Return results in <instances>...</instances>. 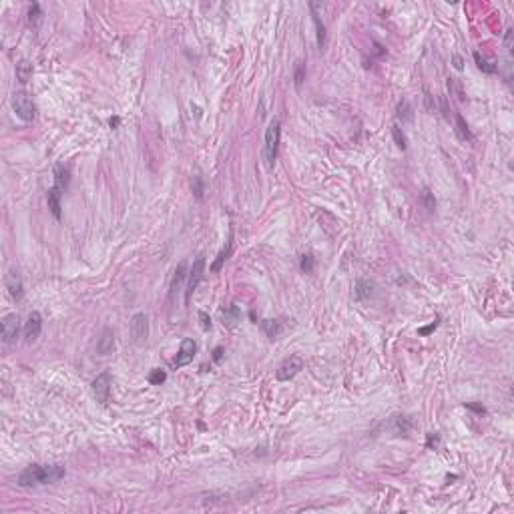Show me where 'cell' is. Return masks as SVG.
<instances>
[{
  "instance_id": "obj_31",
  "label": "cell",
  "mask_w": 514,
  "mask_h": 514,
  "mask_svg": "<svg viewBox=\"0 0 514 514\" xmlns=\"http://www.w3.org/2000/svg\"><path fill=\"white\" fill-rule=\"evenodd\" d=\"M448 88H450V92H454V94H456V98H458V100H464V92H462V86L458 85V81H456V79H450V81H448Z\"/></svg>"
},
{
  "instance_id": "obj_10",
  "label": "cell",
  "mask_w": 514,
  "mask_h": 514,
  "mask_svg": "<svg viewBox=\"0 0 514 514\" xmlns=\"http://www.w3.org/2000/svg\"><path fill=\"white\" fill-rule=\"evenodd\" d=\"M40 332H42V318H40L38 312H32V314L28 316L26 326H24V338H26V342H28V343L36 342L38 336H40Z\"/></svg>"
},
{
  "instance_id": "obj_18",
  "label": "cell",
  "mask_w": 514,
  "mask_h": 514,
  "mask_svg": "<svg viewBox=\"0 0 514 514\" xmlns=\"http://www.w3.org/2000/svg\"><path fill=\"white\" fill-rule=\"evenodd\" d=\"M261 328H263V332L267 334L269 340H277L283 334V326L277 320H265V322H261Z\"/></svg>"
},
{
  "instance_id": "obj_21",
  "label": "cell",
  "mask_w": 514,
  "mask_h": 514,
  "mask_svg": "<svg viewBox=\"0 0 514 514\" xmlns=\"http://www.w3.org/2000/svg\"><path fill=\"white\" fill-rule=\"evenodd\" d=\"M310 8H312V16H314V22H316V28H318V46H320V50H322L324 44H326V26H324V22L320 20V14L316 12L314 2L310 4Z\"/></svg>"
},
{
  "instance_id": "obj_22",
  "label": "cell",
  "mask_w": 514,
  "mask_h": 514,
  "mask_svg": "<svg viewBox=\"0 0 514 514\" xmlns=\"http://www.w3.org/2000/svg\"><path fill=\"white\" fill-rule=\"evenodd\" d=\"M185 263H179L177 265V269H175V273H173V279H171V297H175V293H177V289L181 287V283H183V279H185Z\"/></svg>"
},
{
  "instance_id": "obj_41",
  "label": "cell",
  "mask_w": 514,
  "mask_h": 514,
  "mask_svg": "<svg viewBox=\"0 0 514 514\" xmlns=\"http://www.w3.org/2000/svg\"><path fill=\"white\" fill-rule=\"evenodd\" d=\"M119 125V119H111V127H117Z\"/></svg>"
},
{
  "instance_id": "obj_24",
  "label": "cell",
  "mask_w": 514,
  "mask_h": 514,
  "mask_svg": "<svg viewBox=\"0 0 514 514\" xmlns=\"http://www.w3.org/2000/svg\"><path fill=\"white\" fill-rule=\"evenodd\" d=\"M394 430H396V434H408L410 432V428H412V422H410L406 416H394Z\"/></svg>"
},
{
  "instance_id": "obj_33",
  "label": "cell",
  "mask_w": 514,
  "mask_h": 514,
  "mask_svg": "<svg viewBox=\"0 0 514 514\" xmlns=\"http://www.w3.org/2000/svg\"><path fill=\"white\" fill-rule=\"evenodd\" d=\"M193 193H195L197 199L203 197V181H201V177H193Z\"/></svg>"
},
{
  "instance_id": "obj_32",
  "label": "cell",
  "mask_w": 514,
  "mask_h": 514,
  "mask_svg": "<svg viewBox=\"0 0 514 514\" xmlns=\"http://www.w3.org/2000/svg\"><path fill=\"white\" fill-rule=\"evenodd\" d=\"M40 16H42V12H40V4H32L30 6V10H28V20H30V24H38V20H40Z\"/></svg>"
},
{
  "instance_id": "obj_3",
  "label": "cell",
  "mask_w": 514,
  "mask_h": 514,
  "mask_svg": "<svg viewBox=\"0 0 514 514\" xmlns=\"http://www.w3.org/2000/svg\"><path fill=\"white\" fill-rule=\"evenodd\" d=\"M12 109H14V113L22 119V121H32L34 117H36V105H34V100L28 96V92H24V90H18V92H14V96H12Z\"/></svg>"
},
{
  "instance_id": "obj_13",
  "label": "cell",
  "mask_w": 514,
  "mask_h": 514,
  "mask_svg": "<svg viewBox=\"0 0 514 514\" xmlns=\"http://www.w3.org/2000/svg\"><path fill=\"white\" fill-rule=\"evenodd\" d=\"M69 183H71V169L67 165H57L55 167V187L65 193L69 189Z\"/></svg>"
},
{
  "instance_id": "obj_1",
  "label": "cell",
  "mask_w": 514,
  "mask_h": 514,
  "mask_svg": "<svg viewBox=\"0 0 514 514\" xmlns=\"http://www.w3.org/2000/svg\"><path fill=\"white\" fill-rule=\"evenodd\" d=\"M65 476V466L61 464H32L20 472L18 484L22 488H34L42 484H55Z\"/></svg>"
},
{
  "instance_id": "obj_28",
  "label": "cell",
  "mask_w": 514,
  "mask_h": 514,
  "mask_svg": "<svg viewBox=\"0 0 514 514\" xmlns=\"http://www.w3.org/2000/svg\"><path fill=\"white\" fill-rule=\"evenodd\" d=\"M165 380H167V374H165L163 370H153V372L149 374V382H151L153 386H161Z\"/></svg>"
},
{
  "instance_id": "obj_25",
  "label": "cell",
  "mask_w": 514,
  "mask_h": 514,
  "mask_svg": "<svg viewBox=\"0 0 514 514\" xmlns=\"http://www.w3.org/2000/svg\"><path fill=\"white\" fill-rule=\"evenodd\" d=\"M398 119L402 121H410L412 119V109H410V102L408 100H402L398 105Z\"/></svg>"
},
{
  "instance_id": "obj_36",
  "label": "cell",
  "mask_w": 514,
  "mask_h": 514,
  "mask_svg": "<svg viewBox=\"0 0 514 514\" xmlns=\"http://www.w3.org/2000/svg\"><path fill=\"white\" fill-rule=\"evenodd\" d=\"M512 36H514V30L510 28V30H506V38H504V44H506V48L508 50H512Z\"/></svg>"
},
{
  "instance_id": "obj_9",
  "label": "cell",
  "mask_w": 514,
  "mask_h": 514,
  "mask_svg": "<svg viewBox=\"0 0 514 514\" xmlns=\"http://www.w3.org/2000/svg\"><path fill=\"white\" fill-rule=\"evenodd\" d=\"M18 330H20V324H18V316L16 314H8L4 316L2 320V340L6 343L14 342L18 338Z\"/></svg>"
},
{
  "instance_id": "obj_26",
  "label": "cell",
  "mask_w": 514,
  "mask_h": 514,
  "mask_svg": "<svg viewBox=\"0 0 514 514\" xmlns=\"http://www.w3.org/2000/svg\"><path fill=\"white\" fill-rule=\"evenodd\" d=\"M314 267H316V259H314V255H303L301 257V271L303 273H312L314 271Z\"/></svg>"
},
{
  "instance_id": "obj_29",
  "label": "cell",
  "mask_w": 514,
  "mask_h": 514,
  "mask_svg": "<svg viewBox=\"0 0 514 514\" xmlns=\"http://www.w3.org/2000/svg\"><path fill=\"white\" fill-rule=\"evenodd\" d=\"M303 79H305V65H303V63H297V65H295V75H293V81H295V86H297V88L303 85Z\"/></svg>"
},
{
  "instance_id": "obj_15",
  "label": "cell",
  "mask_w": 514,
  "mask_h": 514,
  "mask_svg": "<svg viewBox=\"0 0 514 514\" xmlns=\"http://www.w3.org/2000/svg\"><path fill=\"white\" fill-rule=\"evenodd\" d=\"M219 316H221V320H223V326H227V328H235V326H237V322H239V318H241V314H239V310H237V305L221 307Z\"/></svg>"
},
{
  "instance_id": "obj_4",
  "label": "cell",
  "mask_w": 514,
  "mask_h": 514,
  "mask_svg": "<svg viewBox=\"0 0 514 514\" xmlns=\"http://www.w3.org/2000/svg\"><path fill=\"white\" fill-rule=\"evenodd\" d=\"M131 336H133L135 343H139V345L147 343V338H149V320H147L145 314L139 312V314H135V316L131 318Z\"/></svg>"
},
{
  "instance_id": "obj_14",
  "label": "cell",
  "mask_w": 514,
  "mask_h": 514,
  "mask_svg": "<svg viewBox=\"0 0 514 514\" xmlns=\"http://www.w3.org/2000/svg\"><path fill=\"white\" fill-rule=\"evenodd\" d=\"M231 251H233V235H229V239H227V243H225V247L217 253V257H215V261L211 263V271L213 273H217L221 267H223V263L229 259V255H231Z\"/></svg>"
},
{
  "instance_id": "obj_35",
  "label": "cell",
  "mask_w": 514,
  "mask_h": 514,
  "mask_svg": "<svg viewBox=\"0 0 514 514\" xmlns=\"http://www.w3.org/2000/svg\"><path fill=\"white\" fill-rule=\"evenodd\" d=\"M199 320H201V328L207 332V330H211V320H209V316L205 314V312H199Z\"/></svg>"
},
{
  "instance_id": "obj_23",
  "label": "cell",
  "mask_w": 514,
  "mask_h": 514,
  "mask_svg": "<svg viewBox=\"0 0 514 514\" xmlns=\"http://www.w3.org/2000/svg\"><path fill=\"white\" fill-rule=\"evenodd\" d=\"M474 61H476V67H478L482 73H486V75H494V73L498 71V67H496L494 63H490V61H486L480 53H474Z\"/></svg>"
},
{
  "instance_id": "obj_27",
  "label": "cell",
  "mask_w": 514,
  "mask_h": 514,
  "mask_svg": "<svg viewBox=\"0 0 514 514\" xmlns=\"http://www.w3.org/2000/svg\"><path fill=\"white\" fill-rule=\"evenodd\" d=\"M422 203H424V207H426L428 211H434V209H436V199H434V195L430 193V189H424V191H422Z\"/></svg>"
},
{
  "instance_id": "obj_37",
  "label": "cell",
  "mask_w": 514,
  "mask_h": 514,
  "mask_svg": "<svg viewBox=\"0 0 514 514\" xmlns=\"http://www.w3.org/2000/svg\"><path fill=\"white\" fill-rule=\"evenodd\" d=\"M466 408H468V410H474V412H478V414H484V412H486L484 406H478V404H466Z\"/></svg>"
},
{
  "instance_id": "obj_34",
  "label": "cell",
  "mask_w": 514,
  "mask_h": 514,
  "mask_svg": "<svg viewBox=\"0 0 514 514\" xmlns=\"http://www.w3.org/2000/svg\"><path fill=\"white\" fill-rule=\"evenodd\" d=\"M438 324H440V318H436V320H434L430 326H426V328H420V330H418V334H420V336H428L430 332H434V330L438 328Z\"/></svg>"
},
{
  "instance_id": "obj_40",
  "label": "cell",
  "mask_w": 514,
  "mask_h": 514,
  "mask_svg": "<svg viewBox=\"0 0 514 514\" xmlns=\"http://www.w3.org/2000/svg\"><path fill=\"white\" fill-rule=\"evenodd\" d=\"M221 353H223V347H215V351H213V357H215V359H219V357H221Z\"/></svg>"
},
{
  "instance_id": "obj_5",
  "label": "cell",
  "mask_w": 514,
  "mask_h": 514,
  "mask_svg": "<svg viewBox=\"0 0 514 514\" xmlns=\"http://www.w3.org/2000/svg\"><path fill=\"white\" fill-rule=\"evenodd\" d=\"M299 370H303V359L299 357V355H289L285 362L277 368V380H281V382H287V380H291Z\"/></svg>"
},
{
  "instance_id": "obj_20",
  "label": "cell",
  "mask_w": 514,
  "mask_h": 514,
  "mask_svg": "<svg viewBox=\"0 0 514 514\" xmlns=\"http://www.w3.org/2000/svg\"><path fill=\"white\" fill-rule=\"evenodd\" d=\"M30 77H32V65H30L28 61H20V63L16 65V81L22 83V85H26V83L30 81Z\"/></svg>"
},
{
  "instance_id": "obj_30",
  "label": "cell",
  "mask_w": 514,
  "mask_h": 514,
  "mask_svg": "<svg viewBox=\"0 0 514 514\" xmlns=\"http://www.w3.org/2000/svg\"><path fill=\"white\" fill-rule=\"evenodd\" d=\"M392 135H394V141H396V145L404 151L406 149V137H404V133H402V129L398 127V125H394L392 127Z\"/></svg>"
},
{
  "instance_id": "obj_39",
  "label": "cell",
  "mask_w": 514,
  "mask_h": 514,
  "mask_svg": "<svg viewBox=\"0 0 514 514\" xmlns=\"http://www.w3.org/2000/svg\"><path fill=\"white\" fill-rule=\"evenodd\" d=\"M436 446L438 444V434H428V446Z\"/></svg>"
},
{
  "instance_id": "obj_6",
  "label": "cell",
  "mask_w": 514,
  "mask_h": 514,
  "mask_svg": "<svg viewBox=\"0 0 514 514\" xmlns=\"http://www.w3.org/2000/svg\"><path fill=\"white\" fill-rule=\"evenodd\" d=\"M109 394H111V374L102 372L100 376H96V380L92 382V396L96 398V402L107 404L109 402Z\"/></svg>"
},
{
  "instance_id": "obj_12",
  "label": "cell",
  "mask_w": 514,
  "mask_h": 514,
  "mask_svg": "<svg viewBox=\"0 0 514 514\" xmlns=\"http://www.w3.org/2000/svg\"><path fill=\"white\" fill-rule=\"evenodd\" d=\"M6 287H8V291H10V295H12L14 299H20V297H22L24 285H22V279H20L18 271H14V269L8 271V275H6Z\"/></svg>"
},
{
  "instance_id": "obj_17",
  "label": "cell",
  "mask_w": 514,
  "mask_h": 514,
  "mask_svg": "<svg viewBox=\"0 0 514 514\" xmlns=\"http://www.w3.org/2000/svg\"><path fill=\"white\" fill-rule=\"evenodd\" d=\"M372 293H374V283L372 281H368V279H357L355 281V297L359 301L372 297Z\"/></svg>"
},
{
  "instance_id": "obj_8",
  "label": "cell",
  "mask_w": 514,
  "mask_h": 514,
  "mask_svg": "<svg viewBox=\"0 0 514 514\" xmlns=\"http://www.w3.org/2000/svg\"><path fill=\"white\" fill-rule=\"evenodd\" d=\"M203 271H205V259H203V255H199L197 259H195V263H193V267H191V271H189V283H187V301H189L191 293L197 289V285H199V281H201V277H203Z\"/></svg>"
},
{
  "instance_id": "obj_7",
  "label": "cell",
  "mask_w": 514,
  "mask_h": 514,
  "mask_svg": "<svg viewBox=\"0 0 514 514\" xmlns=\"http://www.w3.org/2000/svg\"><path fill=\"white\" fill-rule=\"evenodd\" d=\"M195 353H197V343L193 342V340H183V343H181V349H179V353H177V357L173 359V368H183V366H187V364H191L193 362V357H195Z\"/></svg>"
},
{
  "instance_id": "obj_38",
  "label": "cell",
  "mask_w": 514,
  "mask_h": 514,
  "mask_svg": "<svg viewBox=\"0 0 514 514\" xmlns=\"http://www.w3.org/2000/svg\"><path fill=\"white\" fill-rule=\"evenodd\" d=\"M452 61H454V67H456L458 71H462V69H464V63H462V59H460L458 55H456V57H454Z\"/></svg>"
},
{
  "instance_id": "obj_11",
  "label": "cell",
  "mask_w": 514,
  "mask_h": 514,
  "mask_svg": "<svg viewBox=\"0 0 514 514\" xmlns=\"http://www.w3.org/2000/svg\"><path fill=\"white\" fill-rule=\"evenodd\" d=\"M96 351L100 355H109L115 351V332L111 328H105L100 332V338L96 342Z\"/></svg>"
},
{
  "instance_id": "obj_16",
  "label": "cell",
  "mask_w": 514,
  "mask_h": 514,
  "mask_svg": "<svg viewBox=\"0 0 514 514\" xmlns=\"http://www.w3.org/2000/svg\"><path fill=\"white\" fill-rule=\"evenodd\" d=\"M61 191L57 189V187H53V189H48V193H46V199H48V209L53 211V215L57 217V219H61Z\"/></svg>"
},
{
  "instance_id": "obj_2",
  "label": "cell",
  "mask_w": 514,
  "mask_h": 514,
  "mask_svg": "<svg viewBox=\"0 0 514 514\" xmlns=\"http://www.w3.org/2000/svg\"><path fill=\"white\" fill-rule=\"evenodd\" d=\"M279 137H281V123L273 119L265 131V145H263V157L267 167H271L277 159V149H279Z\"/></svg>"
},
{
  "instance_id": "obj_19",
  "label": "cell",
  "mask_w": 514,
  "mask_h": 514,
  "mask_svg": "<svg viewBox=\"0 0 514 514\" xmlns=\"http://www.w3.org/2000/svg\"><path fill=\"white\" fill-rule=\"evenodd\" d=\"M456 131H458V137L462 141H474V135H472L470 127L466 125V121L462 115H456Z\"/></svg>"
}]
</instances>
